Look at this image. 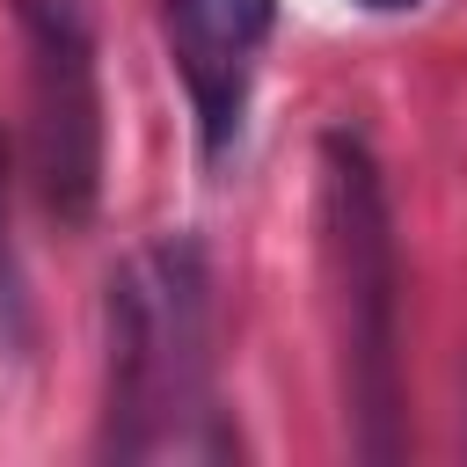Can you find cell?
<instances>
[{"instance_id": "obj_1", "label": "cell", "mask_w": 467, "mask_h": 467, "mask_svg": "<svg viewBox=\"0 0 467 467\" xmlns=\"http://www.w3.org/2000/svg\"><path fill=\"white\" fill-rule=\"evenodd\" d=\"M102 343V460L234 452V431L212 423V255L197 234H153L117 255Z\"/></svg>"}, {"instance_id": "obj_2", "label": "cell", "mask_w": 467, "mask_h": 467, "mask_svg": "<svg viewBox=\"0 0 467 467\" xmlns=\"http://www.w3.org/2000/svg\"><path fill=\"white\" fill-rule=\"evenodd\" d=\"M321 255H328V292H336V365H343L350 452L401 460L409 452L401 248H394L387 175L358 131H321Z\"/></svg>"}, {"instance_id": "obj_3", "label": "cell", "mask_w": 467, "mask_h": 467, "mask_svg": "<svg viewBox=\"0 0 467 467\" xmlns=\"http://www.w3.org/2000/svg\"><path fill=\"white\" fill-rule=\"evenodd\" d=\"M22 95H29V182L73 234L102 204V66L88 0H15Z\"/></svg>"}, {"instance_id": "obj_4", "label": "cell", "mask_w": 467, "mask_h": 467, "mask_svg": "<svg viewBox=\"0 0 467 467\" xmlns=\"http://www.w3.org/2000/svg\"><path fill=\"white\" fill-rule=\"evenodd\" d=\"M161 29L197 117V146L204 161H226L248 117L255 58L277 29V0H161Z\"/></svg>"}, {"instance_id": "obj_5", "label": "cell", "mask_w": 467, "mask_h": 467, "mask_svg": "<svg viewBox=\"0 0 467 467\" xmlns=\"http://www.w3.org/2000/svg\"><path fill=\"white\" fill-rule=\"evenodd\" d=\"M358 7H372V15H409V7H423V0H358Z\"/></svg>"}, {"instance_id": "obj_6", "label": "cell", "mask_w": 467, "mask_h": 467, "mask_svg": "<svg viewBox=\"0 0 467 467\" xmlns=\"http://www.w3.org/2000/svg\"><path fill=\"white\" fill-rule=\"evenodd\" d=\"M0 153H7V146H0Z\"/></svg>"}]
</instances>
